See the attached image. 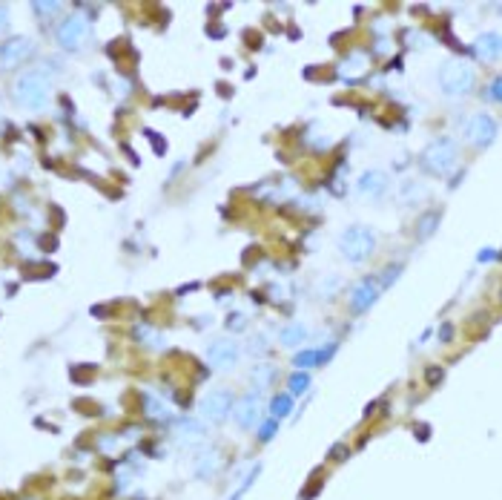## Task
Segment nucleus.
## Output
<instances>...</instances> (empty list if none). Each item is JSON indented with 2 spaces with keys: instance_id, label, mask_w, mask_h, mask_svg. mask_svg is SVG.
<instances>
[{
  "instance_id": "obj_5",
  "label": "nucleus",
  "mask_w": 502,
  "mask_h": 500,
  "mask_svg": "<svg viewBox=\"0 0 502 500\" xmlns=\"http://www.w3.org/2000/svg\"><path fill=\"white\" fill-rule=\"evenodd\" d=\"M230 411H233V394L227 389H216L201 400V414L209 423H224L230 417Z\"/></svg>"
},
{
  "instance_id": "obj_16",
  "label": "nucleus",
  "mask_w": 502,
  "mask_h": 500,
  "mask_svg": "<svg viewBox=\"0 0 502 500\" xmlns=\"http://www.w3.org/2000/svg\"><path fill=\"white\" fill-rule=\"evenodd\" d=\"M290 411H293V397H290V394H276V397L270 400L273 420H282V417H287Z\"/></svg>"
},
{
  "instance_id": "obj_12",
  "label": "nucleus",
  "mask_w": 502,
  "mask_h": 500,
  "mask_svg": "<svg viewBox=\"0 0 502 500\" xmlns=\"http://www.w3.org/2000/svg\"><path fill=\"white\" fill-rule=\"evenodd\" d=\"M359 193L362 196H370V199H379L382 193L387 190V175L382 173V170H367V173H362V179H359Z\"/></svg>"
},
{
  "instance_id": "obj_20",
  "label": "nucleus",
  "mask_w": 502,
  "mask_h": 500,
  "mask_svg": "<svg viewBox=\"0 0 502 500\" xmlns=\"http://www.w3.org/2000/svg\"><path fill=\"white\" fill-rule=\"evenodd\" d=\"M32 9H35L38 14H43V18H52V14H58L63 9V3H58V0H35Z\"/></svg>"
},
{
  "instance_id": "obj_2",
  "label": "nucleus",
  "mask_w": 502,
  "mask_h": 500,
  "mask_svg": "<svg viewBox=\"0 0 502 500\" xmlns=\"http://www.w3.org/2000/svg\"><path fill=\"white\" fill-rule=\"evenodd\" d=\"M14 98H18L21 107L29 109H41L49 98V80H46L41 72H26L14 80Z\"/></svg>"
},
{
  "instance_id": "obj_8",
  "label": "nucleus",
  "mask_w": 502,
  "mask_h": 500,
  "mask_svg": "<svg viewBox=\"0 0 502 500\" xmlns=\"http://www.w3.org/2000/svg\"><path fill=\"white\" fill-rule=\"evenodd\" d=\"M238 357H241V351H238V343H233V340H216L213 345L207 348V360H209V365L218 368V371L233 368V365L238 362Z\"/></svg>"
},
{
  "instance_id": "obj_32",
  "label": "nucleus",
  "mask_w": 502,
  "mask_h": 500,
  "mask_svg": "<svg viewBox=\"0 0 502 500\" xmlns=\"http://www.w3.org/2000/svg\"><path fill=\"white\" fill-rule=\"evenodd\" d=\"M485 259H497V253L494 250H482L479 253V262H485Z\"/></svg>"
},
{
  "instance_id": "obj_18",
  "label": "nucleus",
  "mask_w": 502,
  "mask_h": 500,
  "mask_svg": "<svg viewBox=\"0 0 502 500\" xmlns=\"http://www.w3.org/2000/svg\"><path fill=\"white\" fill-rule=\"evenodd\" d=\"M436 228H440V213L431 210V213H425L422 219L416 221V236H419V239H428Z\"/></svg>"
},
{
  "instance_id": "obj_23",
  "label": "nucleus",
  "mask_w": 502,
  "mask_h": 500,
  "mask_svg": "<svg viewBox=\"0 0 502 500\" xmlns=\"http://www.w3.org/2000/svg\"><path fill=\"white\" fill-rule=\"evenodd\" d=\"M267 380H270V368H267V365H255V371H253V382H255V389H264Z\"/></svg>"
},
{
  "instance_id": "obj_1",
  "label": "nucleus",
  "mask_w": 502,
  "mask_h": 500,
  "mask_svg": "<svg viewBox=\"0 0 502 500\" xmlns=\"http://www.w3.org/2000/svg\"><path fill=\"white\" fill-rule=\"evenodd\" d=\"M474 80H477V72L465 61H448L440 72V87L445 95H468L474 89Z\"/></svg>"
},
{
  "instance_id": "obj_9",
  "label": "nucleus",
  "mask_w": 502,
  "mask_h": 500,
  "mask_svg": "<svg viewBox=\"0 0 502 500\" xmlns=\"http://www.w3.org/2000/svg\"><path fill=\"white\" fill-rule=\"evenodd\" d=\"M468 138L477 147H488V144L497 138V121L488 116V112H477V116L468 121Z\"/></svg>"
},
{
  "instance_id": "obj_21",
  "label": "nucleus",
  "mask_w": 502,
  "mask_h": 500,
  "mask_svg": "<svg viewBox=\"0 0 502 500\" xmlns=\"http://www.w3.org/2000/svg\"><path fill=\"white\" fill-rule=\"evenodd\" d=\"M307 389H310V377H307L304 371H299V374L290 377V394H304Z\"/></svg>"
},
{
  "instance_id": "obj_30",
  "label": "nucleus",
  "mask_w": 502,
  "mask_h": 500,
  "mask_svg": "<svg viewBox=\"0 0 502 500\" xmlns=\"http://www.w3.org/2000/svg\"><path fill=\"white\" fill-rule=\"evenodd\" d=\"M330 455H333L336 460H345V455H347V448H345V446H333V448H330Z\"/></svg>"
},
{
  "instance_id": "obj_31",
  "label": "nucleus",
  "mask_w": 502,
  "mask_h": 500,
  "mask_svg": "<svg viewBox=\"0 0 502 500\" xmlns=\"http://www.w3.org/2000/svg\"><path fill=\"white\" fill-rule=\"evenodd\" d=\"M6 14H9V9H6L3 3H0V29H3V26H6Z\"/></svg>"
},
{
  "instance_id": "obj_24",
  "label": "nucleus",
  "mask_w": 502,
  "mask_h": 500,
  "mask_svg": "<svg viewBox=\"0 0 502 500\" xmlns=\"http://www.w3.org/2000/svg\"><path fill=\"white\" fill-rule=\"evenodd\" d=\"M276 431H279V420H267L262 426V431H258V440L267 443V440H273V434H276Z\"/></svg>"
},
{
  "instance_id": "obj_19",
  "label": "nucleus",
  "mask_w": 502,
  "mask_h": 500,
  "mask_svg": "<svg viewBox=\"0 0 502 500\" xmlns=\"http://www.w3.org/2000/svg\"><path fill=\"white\" fill-rule=\"evenodd\" d=\"M258 472H262V466H253V469H250L244 477H241V483H238V486L230 492V497H227V500H241V497H244V494H247V489H250L253 483H255Z\"/></svg>"
},
{
  "instance_id": "obj_25",
  "label": "nucleus",
  "mask_w": 502,
  "mask_h": 500,
  "mask_svg": "<svg viewBox=\"0 0 502 500\" xmlns=\"http://www.w3.org/2000/svg\"><path fill=\"white\" fill-rule=\"evenodd\" d=\"M227 328H230V331H244L247 328V316L244 314H230V319H227Z\"/></svg>"
},
{
  "instance_id": "obj_3",
  "label": "nucleus",
  "mask_w": 502,
  "mask_h": 500,
  "mask_svg": "<svg viewBox=\"0 0 502 500\" xmlns=\"http://www.w3.org/2000/svg\"><path fill=\"white\" fill-rule=\"evenodd\" d=\"M422 167L431 175H448L457 167V147L448 138H436L428 144V150L422 153Z\"/></svg>"
},
{
  "instance_id": "obj_13",
  "label": "nucleus",
  "mask_w": 502,
  "mask_h": 500,
  "mask_svg": "<svg viewBox=\"0 0 502 500\" xmlns=\"http://www.w3.org/2000/svg\"><path fill=\"white\" fill-rule=\"evenodd\" d=\"M178 440H181L184 446H196V443H201L204 440V434H207V428H204V423L201 420H196V417H184V420H178Z\"/></svg>"
},
{
  "instance_id": "obj_7",
  "label": "nucleus",
  "mask_w": 502,
  "mask_h": 500,
  "mask_svg": "<svg viewBox=\"0 0 502 500\" xmlns=\"http://www.w3.org/2000/svg\"><path fill=\"white\" fill-rule=\"evenodd\" d=\"M35 52V43L29 38H9L6 43H0V67L3 69H14Z\"/></svg>"
},
{
  "instance_id": "obj_14",
  "label": "nucleus",
  "mask_w": 502,
  "mask_h": 500,
  "mask_svg": "<svg viewBox=\"0 0 502 500\" xmlns=\"http://www.w3.org/2000/svg\"><path fill=\"white\" fill-rule=\"evenodd\" d=\"M499 50H502V43H499V35H497V32L479 35L477 43H474V52H477L479 61H497V58H499Z\"/></svg>"
},
{
  "instance_id": "obj_17",
  "label": "nucleus",
  "mask_w": 502,
  "mask_h": 500,
  "mask_svg": "<svg viewBox=\"0 0 502 500\" xmlns=\"http://www.w3.org/2000/svg\"><path fill=\"white\" fill-rule=\"evenodd\" d=\"M218 466H221V457L216 455V451H209V455H201V460L196 463V475L198 477H209V475L218 472Z\"/></svg>"
},
{
  "instance_id": "obj_11",
  "label": "nucleus",
  "mask_w": 502,
  "mask_h": 500,
  "mask_svg": "<svg viewBox=\"0 0 502 500\" xmlns=\"http://www.w3.org/2000/svg\"><path fill=\"white\" fill-rule=\"evenodd\" d=\"M258 414H262V402H258V394H247L238 402H233V417L241 428H253Z\"/></svg>"
},
{
  "instance_id": "obj_22",
  "label": "nucleus",
  "mask_w": 502,
  "mask_h": 500,
  "mask_svg": "<svg viewBox=\"0 0 502 500\" xmlns=\"http://www.w3.org/2000/svg\"><path fill=\"white\" fill-rule=\"evenodd\" d=\"M316 362H319V351H301V354H296V360H293V365H299V368H310Z\"/></svg>"
},
{
  "instance_id": "obj_4",
  "label": "nucleus",
  "mask_w": 502,
  "mask_h": 500,
  "mask_svg": "<svg viewBox=\"0 0 502 500\" xmlns=\"http://www.w3.org/2000/svg\"><path fill=\"white\" fill-rule=\"evenodd\" d=\"M374 248H376V236L367 228H350L339 239V250H342L347 262H365L374 253Z\"/></svg>"
},
{
  "instance_id": "obj_29",
  "label": "nucleus",
  "mask_w": 502,
  "mask_h": 500,
  "mask_svg": "<svg viewBox=\"0 0 502 500\" xmlns=\"http://www.w3.org/2000/svg\"><path fill=\"white\" fill-rule=\"evenodd\" d=\"M336 287H339V279H330L328 285H325V282H321V285H319V290H321V294H333V290H336Z\"/></svg>"
},
{
  "instance_id": "obj_15",
  "label": "nucleus",
  "mask_w": 502,
  "mask_h": 500,
  "mask_svg": "<svg viewBox=\"0 0 502 500\" xmlns=\"http://www.w3.org/2000/svg\"><path fill=\"white\" fill-rule=\"evenodd\" d=\"M304 340H307V328L301 325V322H293V325H287V328L282 331V345H287V348L301 345Z\"/></svg>"
},
{
  "instance_id": "obj_27",
  "label": "nucleus",
  "mask_w": 502,
  "mask_h": 500,
  "mask_svg": "<svg viewBox=\"0 0 502 500\" xmlns=\"http://www.w3.org/2000/svg\"><path fill=\"white\" fill-rule=\"evenodd\" d=\"M488 98L491 101H499L502 98V84H499V80H494V84L488 87Z\"/></svg>"
},
{
  "instance_id": "obj_6",
  "label": "nucleus",
  "mask_w": 502,
  "mask_h": 500,
  "mask_svg": "<svg viewBox=\"0 0 502 500\" xmlns=\"http://www.w3.org/2000/svg\"><path fill=\"white\" fill-rule=\"evenodd\" d=\"M87 35H89V26L84 18H78V14H72V18H67L58 26V43L69 52H78L80 46L87 43Z\"/></svg>"
},
{
  "instance_id": "obj_28",
  "label": "nucleus",
  "mask_w": 502,
  "mask_h": 500,
  "mask_svg": "<svg viewBox=\"0 0 502 500\" xmlns=\"http://www.w3.org/2000/svg\"><path fill=\"white\" fill-rule=\"evenodd\" d=\"M264 343H267V340H264V336H258V340H253L250 351H253V354H255V351H258V354H267V345H264Z\"/></svg>"
},
{
  "instance_id": "obj_10",
  "label": "nucleus",
  "mask_w": 502,
  "mask_h": 500,
  "mask_svg": "<svg viewBox=\"0 0 502 500\" xmlns=\"http://www.w3.org/2000/svg\"><path fill=\"white\" fill-rule=\"evenodd\" d=\"M379 294H382V282L379 279H362L359 285L353 287V294H350V308L356 314H362V311H367L370 305L379 299Z\"/></svg>"
},
{
  "instance_id": "obj_26",
  "label": "nucleus",
  "mask_w": 502,
  "mask_h": 500,
  "mask_svg": "<svg viewBox=\"0 0 502 500\" xmlns=\"http://www.w3.org/2000/svg\"><path fill=\"white\" fill-rule=\"evenodd\" d=\"M147 409H150V417H167V406H161L158 400H152V397H147Z\"/></svg>"
}]
</instances>
